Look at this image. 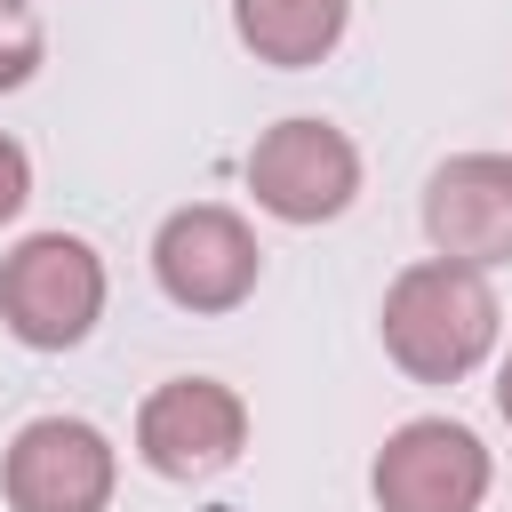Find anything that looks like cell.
<instances>
[{"label": "cell", "mask_w": 512, "mask_h": 512, "mask_svg": "<svg viewBox=\"0 0 512 512\" xmlns=\"http://www.w3.org/2000/svg\"><path fill=\"white\" fill-rule=\"evenodd\" d=\"M0 320L32 352H72L104 320V256L80 232H32L0 256Z\"/></svg>", "instance_id": "cell-2"}, {"label": "cell", "mask_w": 512, "mask_h": 512, "mask_svg": "<svg viewBox=\"0 0 512 512\" xmlns=\"http://www.w3.org/2000/svg\"><path fill=\"white\" fill-rule=\"evenodd\" d=\"M248 448V400L216 376H168L136 408V456L160 480H216Z\"/></svg>", "instance_id": "cell-6"}, {"label": "cell", "mask_w": 512, "mask_h": 512, "mask_svg": "<svg viewBox=\"0 0 512 512\" xmlns=\"http://www.w3.org/2000/svg\"><path fill=\"white\" fill-rule=\"evenodd\" d=\"M24 200H32V160H24V144L0 128V224H8Z\"/></svg>", "instance_id": "cell-11"}, {"label": "cell", "mask_w": 512, "mask_h": 512, "mask_svg": "<svg viewBox=\"0 0 512 512\" xmlns=\"http://www.w3.org/2000/svg\"><path fill=\"white\" fill-rule=\"evenodd\" d=\"M248 192L280 224H328L360 192V152H352V136L336 120H312V112L272 120L248 144Z\"/></svg>", "instance_id": "cell-3"}, {"label": "cell", "mask_w": 512, "mask_h": 512, "mask_svg": "<svg viewBox=\"0 0 512 512\" xmlns=\"http://www.w3.org/2000/svg\"><path fill=\"white\" fill-rule=\"evenodd\" d=\"M352 24V0H232V32L256 64H280V72H304L320 56H336Z\"/></svg>", "instance_id": "cell-9"}, {"label": "cell", "mask_w": 512, "mask_h": 512, "mask_svg": "<svg viewBox=\"0 0 512 512\" xmlns=\"http://www.w3.org/2000/svg\"><path fill=\"white\" fill-rule=\"evenodd\" d=\"M496 408H504V424H512V352H504V368H496Z\"/></svg>", "instance_id": "cell-12"}, {"label": "cell", "mask_w": 512, "mask_h": 512, "mask_svg": "<svg viewBox=\"0 0 512 512\" xmlns=\"http://www.w3.org/2000/svg\"><path fill=\"white\" fill-rule=\"evenodd\" d=\"M112 480H120V456L88 416H32L0 456L8 512H104Z\"/></svg>", "instance_id": "cell-7"}, {"label": "cell", "mask_w": 512, "mask_h": 512, "mask_svg": "<svg viewBox=\"0 0 512 512\" xmlns=\"http://www.w3.org/2000/svg\"><path fill=\"white\" fill-rule=\"evenodd\" d=\"M424 232L448 264L496 272L512 264V160L504 152H456L424 184Z\"/></svg>", "instance_id": "cell-8"}, {"label": "cell", "mask_w": 512, "mask_h": 512, "mask_svg": "<svg viewBox=\"0 0 512 512\" xmlns=\"http://www.w3.org/2000/svg\"><path fill=\"white\" fill-rule=\"evenodd\" d=\"M40 16H32V0H0V96L8 88H24L32 72H40Z\"/></svg>", "instance_id": "cell-10"}, {"label": "cell", "mask_w": 512, "mask_h": 512, "mask_svg": "<svg viewBox=\"0 0 512 512\" xmlns=\"http://www.w3.org/2000/svg\"><path fill=\"white\" fill-rule=\"evenodd\" d=\"M152 280H160V296L184 304V312H232V304L256 296L264 248H256V232H248V216H232V208H216V200H192V208H176V216L152 232Z\"/></svg>", "instance_id": "cell-4"}, {"label": "cell", "mask_w": 512, "mask_h": 512, "mask_svg": "<svg viewBox=\"0 0 512 512\" xmlns=\"http://www.w3.org/2000/svg\"><path fill=\"white\" fill-rule=\"evenodd\" d=\"M376 328H384V352H392L400 376H416V384H456V376H472V368L496 352L504 304H496L488 272L448 264V256H424V264L392 272Z\"/></svg>", "instance_id": "cell-1"}, {"label": "cell", "mask_w": 512, "mask_h": 512, "mask_svg": "<svg viewBox=\"0 0 512 512\" xmlns=\"http://www.w3.org/2000/svg\"><path fill=\"white\" fill-rule=\"evenodd\" d=\"M488 480H496V464H488L480 432L456 416H408L368 464L376 512H480Z\"/></svg>", "instance_id": "cell-5"}]
</instances>
